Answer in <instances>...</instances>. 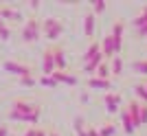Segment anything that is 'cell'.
Listing matches in <instances>:
<instances>
[{"instance_id": "cell-1", "label": "cell", "mask_w": 147, "mask_h": 136, "mask_svg": "<svg viewBox=\"0 0 147 136\" xmlns=\"http://www.w3.org/2000/svg\"><path fill=\"white\" fill-rule=\"evenodd\" d=\"M9 118H11V121H20V123L35 125L37 121H40V108L29 103V101H24V99H18L13 103L11 112H9Z\"/></svg>"}, {"instance_id": "cell-2", "label": "cell", "mask_w": 147, "mask_h": 136, "mask_svg": "<svg viewBox=\"0 0 147 136\" xmlns=\"http://www.w3.org/2000/svg\"><path fill=\"white\" fill-rule=\"evenodd\" d=\"M40 31H42V24H40V20L37 18H29L22 26V40L24 42H35L37 37H40Z\"/></svg>"}, {"instance_id": "cell-3", "label": "cell", "mask_w": 147, "mask_h": 136, "mask_svg": "<svg viewBox=\"0 0 147 136\" xmlns=\"http://www.w3.org/2000/svg\"><path fill=\"white\" fill-rule=\"evenodd\" d=\"M42 31L46 35V40H57V37L64 33V24H61L57 18H46L42 22Z\"/></svg>"}, {"instance_id": "cell-4", "label": "cell", "mask_w": 147, "mask_h": 136, "mask_svg": "<svg viewBox=\"0 0 147 136\" xmlns=\"http://www.w3.org/2000/svg\"><path fill=\"white\" fill-rule=\"evenodd\" d=\"M2 68H5L7 73L18 75V77H26V75H31L29 66H24V64H20V62H11V59H7V62L2 64Z\"/></svg>"}, {"instance_id": "cell-5", "label": "cell", "mask_w": 147, "mask_h": 136, "mask_svg": "<svg viewBox=\"0 0 147 136\" xmlns=\"http://www.w3.org/2000/svg\"><path fill=\"white\" fill-rule=\"evenodd\" d=\"M55 57H53V48L44 50L42 53V73L46 75V77H51V75L55 73Z\"/></svg>"}, {"instance_id": "cell-6", "label": "cell", "mask_w": 147, "mask_h": 136, "mask_svg": "<svg viewBox=\"0 0 147 136\" xmlns=\"http://www.w3.org/2000/svg\"><path fill=\"white\" fill-rule=\"evenodd\" d=\"M103 103H105V110L110 112V114H117V112H121V108H119V103H121V94L108 92L103 97Z\"/></svg>"}, {"instance_id": "cell-7", "label": "cell", "mask_w": 147, "mask_h": 136, "mask_svg": "<svg viewBox=\"0 0 147 136\" xmlns=\"http://www.w3.org/2000/svg\"><path fill=\"white\" fill-rule=\"evenodd\" d=\"M127 110V114H129V118H132V123H134V127H138L141 125V103L138 101H129V105L125 108Z\"/></svg>"}, {"instance_id": "cell-8", "label": "cell", "mask_w": 147, "mask_h": 136, "mask_svg": "<svg viewBox=\"0 0 147 136\" xmlns=\"http://www.w3.org/2000/svg\"><path fill=\"white\" fill-rule=\"evenodd\" d=\"M57 83H66V86H77V77L75 75H68V73H61V70H55L51 75Z\"/></svg>"}, {"instance_id": "cell-9", "label": "cell", "mask_w": 147, "mask_h": 136, "mask_svg": "<svg viewBox=\"0 0 147 136\" xmlns=\"http://www.w3.org/2000/svg\"><path fill=\"white\" fill-rule=\"evenodd\" d=\"M53 57H55V68L64 73V70H66V66H68V62H66V55H64V48L55 46V48H53Z\"/></svg>"}, {"instance_id": "cell-10", "label": "cell", "mask_w": 147, "mask_h": 136, "mask_svg": "<svg viewBox=\"0 0 147 136\" xmlns=\"http://www.w3.org/2000/svg\"><path fill=\"white\" fill-rule=\"evenodd\" d=\"M101 55L103 57H117L114 55V40H112V35L103 37V42H101Z\"/></svg>"}, {"instance_id": "cell-11", "label": "cell", "mask_w": 147, "mask_h": 136, "mask_svg": "<svg viewBox=\"0 0 147 136\" xmlns=\"http://www.w3.org/2000/svg\"><path fill=\"white\" fill-rule=\"evenodd\" d=\"M94 24H97L94 13H88L86 18H84V35H86V37H92V35H94Z\"/></svg>"}, {"instance_id": "cell-12", "label": "cell", "mask_w": 147, "mask_h": 136, "mask_svg": "<svg viewBox=\"0 0 147 136\" xmlns=\"http://www.w3.org/2000/svg\"><path fill=\"white\" fill-rule=\"evenodd\" d=\"M101 64H103V55L99 53V55H94L88 64H84V70H86V73H97V68L101 66Z\"/></svg>"}, {"instance_id": "cell-13", "label": "cell", "mask_w": 147, "mask_h": 136, "mask_svg": "<svg viewBox=\"0 0 147 136\" xmlns=\"http://www.w3.org/2000/svg\"><path fill=\"white\" fill-rule=\"evenodd\" d=\"M88 86L92 88V90H108L110 88V79H99V77H90L88 79Z\"/></svg>"}, {"instance_id": "cell-14", "label": "cell", "mask_w": 147, "mask_h": 136, "mask_svg": "<svg viewBox=\"0 0 147 136\" xmlns=\"http://www.w3.org/2000/svg\"><path fill=\"white\" fill-rule=\"evenodd\" d=\"M99 53H101V46H99V42H92L90 46H88V50L84 53V55H81L84 64H88V62L92 59V57H94V55H99Z\"/></svg>"}, {"instance_id": "cell-15", "label": "cell", "mask_w": 147, "mask_h": 136, "mask_svg": "<svg viewBox=\"0 0 147 136\" xmlns=\"http://www.w3.org/2000/svg\"><path fill=\"white\" fill-rule=\"evenodd\" d=\"M121 114V121H123V130L127 132V134H134V123H132V118H129V114H127V110H121L119 112Z\"/></svg>"}, {"instance_id": "cell-16", "label": "cell", "mask_w": 147, "mask_h": 136, "mask_svg": "<svg viewBox=\"0 0 147 136\" xmlns=\"http://www.w3.org/2000/svg\"><path fill=\"white\" fill-rule=\"evenodd\" d=\"M0 18L2 20H22L18 11H13L11 7H0Z\"/></svg>"}, {"instance_id": "cell-17", "label": "cell", "mask_w": 147, "mask_h": 136, "mask_svg": "<svg viewBox=\"0 0 147 136\" xmlns=\"http://www.w3.org/2000/svg\"><path fill=\"white\" fill-rule=\"evenodd\" d=\"M75 132H77V136H88L86 123H84V118H81V116H75Z\"/></svg>"}, {"instance_id": "cell-18", "label": "cell", "mask_w": 147, "mask_h": 136, "mask_svg": "<svg viewBox=\"0 0 147 136\" xmlns=\"http://www.w3.org/2000/svg\"><path fill=\"white\" fill-rule=\"evenodd\" d=\"M121 70H123V59L121 57H112V64H110V73H114V75H121Z\"/></svg>"}, {"instance_id": "cell-19", "label": "cell", "mask_w": 147, "mask_h": 136, "mask_svg": "<svg viewBox=\"0 0 147 136\" xmlns=\"http://www.w3.org/2000/svg\"><path fill=\"white\" fill-rule=\"evenodd\" d=\"M145 22H147V5L143 7V9H141V13H138V15H136V18H134V29H138V26H143V24H145Z\"/></svg>"}, {"instance_id": "cell-20", "label": "cell", "mask_w": 147, "mask_h": 136, "mask_svg": "<svg viewBox=\"0 0 147 136\" xmlns=\"http://www.w3.org/2000/svg\"><path fill=\"white\" fill-rule=\"evenodd\" d=\"M94 75H97V77H99V79H105V81H108V77H110V66H108V64H101V66H99L97 68V73H94Z\"/></svg>"}, {"instance_id": "cell-21", "label": "cell", "mask_w": 147, "mask_h": 136, "mask_svg": "<svg viewBox=\"0 0 147 136\" xmlns=\"http://www.w3.org/2000/svg\"><path fill=\"white\" fill-rule=\"evenodd\" d=\"M114 132H117V127L112 123H103L101 127H99V134L101 136H114Z\"/></svg>"}, {"instance_id": "cell-22", "label": "cell", "mask_w": 147, "mask_h": 136, "mask_svg": "<svg viewBox=\"0 0 147 136\" xmlns=\"http://www.w3.org/2000/svg\"><path fill=\"white\" fill-rule=\"evenodd\" d=\"M132 68L141 75H147V59H136V62L132 64Z\"/></svg>"}, {"instance_id": "cell-23", "label": "cell", "mask_w": 147, "mask_h": 136, "mask_svg": "<svg viewBox=\"0 0 147 136\" xmlns=\"http://www.w3.org/2000/svg\"><path fill=\"white\" fill-rule=\"evenodd\" d=\"M136 97L143 101V105H147V88H145V83H138V86H136Z\"/></svg>"}, {"instance_id": "cell-24", "label": "cell", "mask_w": 147, "mask_h": 136, "mask_svg": "<svg viewBox=\"0 0 147 136\" xmlns=\"http://www.w3.org/2000/svg\"><path fill=\"white\" fill-rule=\"evenodd\" d=\"M40 83H42V86H46V88H57V81L53 79V77H46V75H42V77H40Z\"/></svg>"}, {"instance_id": "cell-25", "label": "cell", "mask_w": 147, "mask_h": 136, "mask_svg": "<svg viewBox=\"0 0 147 136\" xmlns=\"http://www.w3.org/2000/svg\"><path fill=\"white\" fill-rule=\"evenodd\" d=\"M105 11V2L103 0H94L92 2V13H103Z\"/></svg>"}, {"instance_id": "cell-26", "label": "cell", "mask_w": 147, "mask_h": 136, "mask_svg": "<svg viewBox=\"0 0 147 136\" xmlns=\"http://www.w3.org/2000/svg\"><path fill=\"white\" fill-rule=\"evenodd\" d=\"M20 83H22V86H35L37 81H35V77H33V75H26V77H20Z\"/></svg>"}, {"instance_id": "cell-27", "label": "cell", "mask_w": 147, "mask_h": 136, "mask_svg": "<svg viewBox=\"0 0 147 136\" xmlns=\"http://www.w3.org/2000/svg\"><path fill=\"white\" fill-rule=\"evenodd\" d=\"M9 37H11V31H9V26H7V24H0V40H2V42H7Z\"/></svg>"}, {"instance_id": "cell-28", "label": "cell", "mask_w": 147, "mask_h": 136, "mask_svg": "<svg viewBox=\"0 0 147 136\" xmlns=\"http://www.w3.org/2000/svg\"><path fill=\"white\" fill-rule=\"evenodd\" d=\"M147 123V105H141V125Z\"/></svg>"}, {"instance_id": "cell-29", "label": "cell", "mask_w": 147, "mask_h": 136, "mask_svg": "<svg viewBox=\"0 0 147 136\" xmlns=\"http://www.w3.org/2000/svg\"><path fill=\"white\" fill-rule=\"evenodd\" d=\"M136 33H138L141 37H147V22H145L143 26H138V29H136Z\"/></svg>"}, {"instance_id": "cell-30", "label": "cell", "mask_w": 147, "mask_h": 136, "mask_svg": "<svg viewBox=\"0 0 147 136\" xmlns=\"http://www.w3.org/2000/svg\"><path fill=\"white\" fill-rule=\"evenodd\" d=\"M35 134H37V130H35V127H29V130H26L22 136H35Z\"/></svg>"}, {"instance_id": "cell-31", "label": "cell", "mask_w": 147, "mask_h": 136, "mask_svg": "<svg viewBox=\"0 0 147 136\" xmlns=\"http://www.w3.org/2000/svg\"><path fill=\"white\" fill-rule=\"evenodd\" d=\"M0 136H9V127L7 125H0Z\"/></svg>"}, {"instance_id": "cell-32", "label": "cell", "mask_w": 147, "mask_h": 136, "mask_svg": "<svg viewBox=\"0 0 147 136\" xmlns=\"http://www.w3.org/2000/svg\"><path fill=\"white\" fill-rule=\"evenodd\" d=\"M79 99L84 101V103H88V101H90V94H88V92H84V94H81V97H79Z\"/></svg>"}, {"instance_id": "cell-33", "label": "cell", "mask_w": 147, "mask_h": 136, "mask_svg": "<svg viewBox=\"0 0 147 136\" xmlns=\"http://www.w3.org/2000/svg\"><path fill=\"white\" fill-rule=\"evenodd\" d=\"M88 136H101V134H99V130H88Z\"/></svg>"}, {"instance_id": "cell-34", "label": "cell", "mask_w": 147, "mask_h": 136, "mask_svg": "<svg viewBox=\"0 0 147 136\" xmlns=\"http://www.w3.org/2000/svg\"><path fill=\"white\" fill-rule=\"evenodd\" d=\"M35 136H49V134H46V132H42V130H37V134Z\"/></svg>"}, {"instance_id": "cell-35", "label": "cell", "mask_w": 147, "mask_h": 136, "mask_svg": "<svg viewBox=\"0 0 147 136\" xmlns=\"http://www.w3.org/2000/svg\"><path fill=\"white\" fill-rule=\"evenodd\" d=\"M0 24H5V20H2V18H0Z\"/></svg>"}, {"instance_id": "cell-36", "label": "cell", "mask_w": 147, "mask_h": 136, "mask_svg": "<svg viewBox=\"0 0 147 136\" xmlns=\"http://www.w3.org/2000/svg\"><path fill=\"white\" fill-rule=\"evenodd\" d=\"M9 136H16V134H9Z\"/></svg>"}, {"instance_id": "cell-37", "label": "cell", "mask_w": 147, "mask_h": 136, "mask_svg": "<svg viewBox=\"0 0 147 136\" xmlns=\"http://www.w3.org/2000/svg\"><path fill=\"white\" fill-rule=\"evenodd\" d=\"M145 88H147V83H145Z\"/></svg>"}]
</instances>
